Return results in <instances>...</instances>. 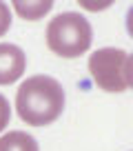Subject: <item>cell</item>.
<instances>
[{"label":"cell","mask_w":133,"mask_h":151,"mask_svg":"<svg viewBox=\"0 0 133 151\" xmlns=\"http://www.w3.org/2000/svg\"><path fill=\"white\" fill-rule=\"evenodd\" d=\"M124 24H127V31H129V36L133 38V5L129 7V11H127V22H124Z\"/></svg>","instance_id":"obj_10"},{"label":"cell","mask_w":133,"mask_h":151,"mask_svg":"<svg viewBox=\"0 0 133 151\" xmlns=\"http://www.w3.org/2000/svg\"><path fill=\"white\" fill-rule=\"evenodd\" d=\"M11 120V107H9V100L0 93V133L5 131V127L9 124Z\"/></svg>","instance_id":"obj_8"},{"label":"cell","mask_w":133,"mask_h":151,"mask_svg":"<svg viewBox=\"0 0 133 151\" xmlns=\"http://www.w3.org/2000/svg\"><path fill=\"white\" fill-rule=\"evenodd\" d=\"M127 51L120 47H102L89 56V76L102 91L120 93L127 89L124 80Z\"/></svg>","instance_id":"obj_3"},{"label":"cell","mask_w":133,"mask_h":151,"mask_svg":"<svg viewBox=\"0 0 133 151\" xmlns=\"http://www.w3.org/2000/svg\"><path fill=\"white\" fill-rule=\"evenodd\" d=\"M16 111L31 127H47L64 111V89L51 76H31L16 91Z\"/></svg>","instance_id":"obj_1"},{"label":"cell","mask_w":133,"mask_h":151,"mask_svg":"<svg viewBox=\"0 0 133 151\" xmlns=\"http://www.w3.org/2000/svg\"><path fill=\"white\" fill-rule=\"evenodd\" d=\"M0 151H40V147L27 131H7L0 136Z\"/></svg>","instance_id":"obj_5"},{"label":"cell","mask_w":133,"mask_h":151,"mask_svg":"<svg viewBox=\"0 0 133 151\" xmlns=\"http://www.w3.org/2000/svg\"><path fill=\"white\" fill-rule=\"evenodd\" d=\"M124 80L127 87L133 89V53H127V65H124Z\"/></svg>","instance_id":"obj_9"},{"label":"cell","mask_w":133,"mask_h":151,"mask_svg":"<svg viewBox=\"0 0 133 151\" xmlns=\"http://www.w3.org/2000/svg\"><path fill=\"white\" fill-rule=\"evenodd\" d=\"M27 69V56L18 45L0 42V85H14Z\"/></svg>","instance_id":"obj_4"},{"label":"cell","mask_w":133,"mask_h":151,"mask_svg":"<svg viewBox=\"0 0 133 151\" xmlns=\"http://www.w3.org/2000/svg\"><path fill=\"white\" fill-rule=\"evenodd\" d=\"M44 38H47V47L56 56L78 58L91 49L93 27L87 16L78 11H62L49 20Z\"/></svg>","instance_id":"obj_2"},{"label":"cell","mask_w":133,"mask_h":151,"mask_svg":"<svg viewBox=\"0 0 133 151\" xmlns=\"http://www.w3.org/2000/svg\"><path fill=\"white\" fill-rule=\"evenodd\" d=\"M11 20H14V16H11V7L0 0V36H5V33L11 29Z\"/></svg>","instance_id":"obj_7"},{"label":"cell","mask_w":133,"mask_h":151,"mask_svg":"<svg viewBox=\"0 0 133 151\" xmlns=\"http://www.w3.org/2000/svg\"><path fill=\"white\" fill-rule=\"evenodd\" d=\"M53 9L51 0H14V11L24 20H40Z\"/></svg>","instance_id":"obj_6"}]
</instances>
